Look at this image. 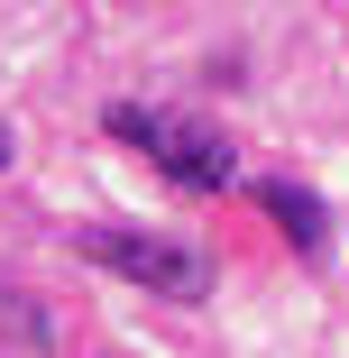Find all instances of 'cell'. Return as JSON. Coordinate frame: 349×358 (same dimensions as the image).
Wrapping results in <instances>:
<instances>
[{
    "label": "cell",
    "mask_w": 349,
    "mask_h": 358,
    "mask_svg": "<svg viewBox=\"0 0 349 358\" xmlns=\"http://www.w3.org/2000/svg\"><path fill=\"white\" fill-rule=\"evenodd\" d=\"M0 331H19V340H46V322L28 313V294H0Z\"/></svg>",
    "instance_id": "obj_4"
},
{
    "label": "cell",
    "mask_w": 349,
    "mask_h": 358,
    "mask_svg": "<svg viewBox=\"0 0 349 358\" xmlns=\"http://www.w3.org/2000/svg\"><path fill=\"white\" fill-rule=\"evenodd\" d=\"M74 248H83L92 266L129 275V285H148L157 303H202V294H212V257L184 248V239H157V230H120V221H101V230H74Z\"/></svg>",
    "instance_id": "obj_2"
},
{
    "label": "cell",
    "mask_w": 349,
    "mask_h": 358,
    "mask_svg": "<svg viewBox=\"0 0 349 358\" xmlns=\"http://www.w3.org/2000/svg\"><path fill=\"white\" fill-rule=\"evenodd\" d=\"M10 157H19V148H10V129H0V166H10Z\"/></svg>",
    "instance_id": "obj_5"
},
{
    "label": "cell",
    "mask_w": 349,
    "mask_h": 358,
    "mask_svg": "<svg viewBox=\"0 0 349 358\" xmlns=\"http://www.w3.org/2000/svg\"><path fill=\"white\" fill-rule=\"evenodd\" d=\"M257 202L276 211V230H285L304 257H322V239H331V230H322V202H313L304 184H257Z\"/></svg>",
    "instance_id": "obj_3"
},
{
    "label": "cell",
    "mask_w": 349,
    "mask_h": 358,
    "mask_svg": "<svg viewBox=\"0 0 349 358\" xmlns=\"http://www.w3.org/2000/svg\"><path fill=\"white\" fill-rule=\"evenodd\" d=\"M111 138L138 157H157V175H175L184 193H230L239 157H230V138L221 129H202L184 110H148V101H111Z\"/></svg>",
    "instance_id": "obj_1"
}]
</instances>
